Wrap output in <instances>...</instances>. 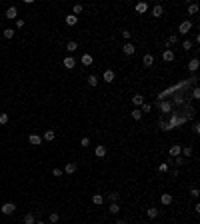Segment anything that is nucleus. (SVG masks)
<instances>
[{"label":"nucleus","mask_w":200,"mask_h":224,"mask_svg":"<svg viewBox=\"0 0 200 224\" xmlns=\"http://www.w3.org/2000/svg\"><path fill=\"white\" fill-rule=\"evenodd\" d=\"M114 78H116V72H114V70H110V68L104 70V74H102V80H104V82L110 84V82H114Z\"/></svg>","instance_id":"obj_1"},{"label":"nucleus","mask_w":200,"mask_h":224,"mask_svg":"<svg viewBox=\"0 0 200 224\" xmlns=\"http://www.w3.org/2000/svg\"><path fill=\"white\" fill-rule=\"evenodd\" d=\"M178 30H180V34H188L190 30H192V22H190V20H184V22L178 26Z\"/></svg>","instance_id":"obj_2"},{"label":"nucleus","mask_w":200,"mask_h":224,"mask_svg":"<svg viewBox=\"0 0 200 224\" xmlns=\"http://www.w3.org/2000/svg\"><path fill=\"white\" fill-rule=\"evenodd\" d=\"M122 52L126 54V56H132V54L136 52V46H134L132 42H126V44H124V46H122Z\"/></svg>","instance_id":"obj_3"},{"label":"nucleus","mask_w":200,"mask_h":224,"mask_svg":"<svg viewBox=\"0 0 200 224\" xmlns=\"http://www.w3.org/2000/svg\"><path fill=\"white\" fill-rule=\"evenodd\" d=\"M62 66H64L66 70H72L74 66H76V60H74L72 56H66V58H64V62H62Z\"/></svg>","instance_id":"obj_4"},{"label":"nucleus","mask_w":200,"mask_h":224,"mask_svg":"<svg viewBox=\"0 0 200 224\" xmlns=\"http://www.w3.org/2000/svg\"><path fill=\"white\" fill-rule=\"evenodd\" d=\"M14 210H16V204H12V202H6L2 206V214H12Z\"/></svg>","instance_id":"obj_5"},{"label":"nucleus","mask_w":200,"mask_h":224,"mask_svg":"<svg viewBox=\"0 0 200 224\" xmlns=\"http://www.w3.org/2000/svg\"><path fill=\"white\" fill-rule=\"evenodd\" d=\"M180 152H182V148H180L178 144H172V148L168 150V154H170V158H176V156H180Z\"/></svg>","instance_id":"obj_6"},{"label":"nucleus","mask_w":200,"mask_h":224,"mask_svg":"<svg viewBox=\"0 0 200 224\" xmlns=\"http://www.w3.org/2000/svg\"><path fill=\"white\" fill-rule=\"evenodd\" d=\"M162 60H164V62H172L174 60V52L170 50V48H166V50L162 52Z\"/></svg>","instance_id":"obj_7"},{"label":"nucleus","mask_w":200,"mask_h":224,"mask_svg":"<svg viewBox=\"0 0 200 224\" xmlns=\"http://www.w3.org/2000/svg\"><path fill=\"white\" fill-rule=\"evenodd\" d=\"M28 142L32 146H38V144H42V138H40L38 134H30V136H28Z\"/></svg>","instance_id":"obj_8"},{"label":"nucleus","mask_w":200,"mask_h":224,"mask_svg":"<svg viewBox=\"0 0 200 224\" xmlns=\"http://www.w3.org/2000/svg\"><path fill=\"white\" fill-rule=\"evenodd\" d=\"M16 16H18V10H16V6H10L6 10V18H10V20H14L16 18Z\"/></svg>","instance_id":"obj_9"},{"label":"nucleus","mask_w":200,"mask_h":224,"mask_svg":"<svg viewBox=\"0 0 200 224\" xmlns=\"http://www.w3.org/2000/svg\"><path fill=\"white\" fill-rule=\"evenodd\" d=\"M80 62H82V66H90L92 64V54H82Z\"/></svg>","instance_id":"obj_10"},{"label":"nucleus","mask_w":200,"mask_h":224,"mask_svg":"<svg viewBox=\"0 0 200 224\" xmlns=\"http://www.w3.org/2000/svg\"><path fill=\"white\" fill-rule=\"evenodd\" d=\"M198 58H192L190 60V62H188V70H190V72H196V70H198Z\"/></svg>","instance_id":"obj_11"},{"label":"nucleus","mask_w":200,"mask_h":224,"mask_svg":"<svg viewBox=\"0 0 200 224\" xmlns=\"http://www.w3.org/2000/svg\"><path fill=\"white\" fill-rule=\"evenodd\" d=\"M162 14H164V8L160 6V4H156V6L152 8V16H156V18H160Z\"/></svg>","instance_id":"obj_12"},{"label":"nucleus","mask_w":200,"mask_h":224,"mask_svg":"<svg viewBox=\"0 0 200 224\" xmlns=\"http://www.w3.org/2000/svg\"><path fill=\"white\" fill-rule=\"evenodd\" d=\"M142 62H144V66H146V68H150V66L154 64V56H152V54H146V56L142 58Z\"/></svg>","instance_id":"obj_13"},{"label":"nucleus","mask_w":200,"mask_h":224,"mask_svg":"<svg viewBox=\"0 0 200 224\" xmlns=\"http://www.w3.org/2000/svg\"><path fill=\"white\" fill-rule=\"evenodd\" d=\"M64 20H66V24H68V26H74V24L78 22V16H74V14H68Z\"/></svg>","instance_id":"obj_14"},{"label":"nucleus","mask_w":200,"mask_h":224,"mask_svg":"<svg viewBox=\"0 0 200 224\" xmlns=\"http://www.w3.org/2000/svg\"><path fill=\"white\" fill-rule=\"evenodd\" d=\"M146 10H148V4H146V2H138V4H136V12H138V14H144Z\"/></svg>","instance_id":"obj_15"},{"label":"nucleus","mask_w":200,"mask_h":224,"mask_svg":"<svg viewBox=\"0 0 200 224\" xmlns=\"http://www.w3.org/2000/svg\"><path fill=\"white\" fill-rule=\"evenodd\" d=\"M132 102H134L136 106H142V104H144V96H142V94H134V96H132Z\"/></svg>","instance_id":"obj_16"},{"label":"nucleus","mask_w":200,"mask_h":224,"mask_svg":"<svg viewBox=\"0 0 200 224\" xmlns=\"http://www.w3.org/2000/svg\"><path fill=\"white\" fill-rule=\"evenodd\" d=\"M160 202H162L164 206L172 204V194H162V198H160Z\"/></svg>","instance_id":"obj_17"},{"label":"nucleus","mask_w":200,"mask_h":224,"mask_svg":"<svg viewBox=\"0 0 200 224\" xmlns=\"http://www.w3.org/2000/svg\"><path fill=\"white\" fill-rule=\"evenodd\" d=\"M102 202H104V196H102V194H94V196H92V204L100 206Z\"/></svg>","instance_id":"obj_18"},{"label":"nucleus","mask_w":200,"mask_h":224,"mask_svg":"<svg viewBox=\"0 0 200 224\" xmlns=\"http://www.w3.org/2000/svg\"><path fill=\"white\" fill-rule=\"evenodd\" d=\"M54 136H56V132H54V130H46V132H44V140H46V142H52Z\"/></svg>","instance_id":"obj_19"},{"label":"nucleus","mask_w":200,"mask_h":224,"mask_svg":"<svg viewBox=\"0 0 200 224\" xmlns=\"http://www.w3.org/2000/svg\"><path fill=\"white\" fill-rule=\"evenodd\" d=\"M36 222V216H34L32 212H28L26 216H24V224H34Z\"/></svg>","instance_id":"obj_20"},{"label":"nucleus","mask_w":200,"mask_h":224,"mask_svg":"<svg viewBox=\"0 0 200 224\" xmlns=\"http://www.w3.org/2000/svg\"><path fill=\"white\" fill-rule=\"evenodd\" d=\"M104 154H106V146H96V156H98V158H102V156H104Z\"/></svg>","instance_id":"obj_21"},{"label":"nucleus","mask_w":200,"mask_h":224,"mask_svg":"<svg viewBox=\"0 0 200 224\" xmlns=\"http://www.w3.org/2000/svg\"><path fill=\"white\" fill-rule=\"evenodd\" d=\"M76 48H78V44H76L74 40H70V42L66 44V50H68V52H76Z\"/></svg>","instance_id":"obj_22"},{"label":"nucleus","mask_w":200,"mask_h":224,"mask_svg":"<svg viewBox=\"0 0 200 224\" xmlns=\"http://www.w3.org/2000/svg\"><path fill=\"white\" fill-rule=\"evenodd\" d=\"M82 10H84V6H82V4H74V6H72V14H74V16H78Z\"/></svg>","instance_id":"obj_23"},{"label":"nucleus","mask_w":200,"mask_h":224,"mask_svg":"<svg viewBox=\"0 0 200 224\" xmlns=\"http://www.w3.org/2000/svg\"><path fill=\"white\" fill-rule=\"evenodd\" d=\"M64 170H66V174H74V172H76V164H74V162H70V164H66V168H64Z\"/></svg>","instance_id":"obj_24"},{"label":"nucleus","mask_w":200,"mask_h":224,"mask_svg":"<svg viewBox=\"0 0 200 224\" xmlns=\"http://www.w3.org/2000/svg\"><path fill=\"white\" fill-rule=\"evenodd\" d=\"M146 214H148V218H156L158 216V208H148Z\"/></svg>","instance_id":"obj_25"},{"label":"nucleus","mask_w":200,"mask_h":224,"mask_svg":"<svg viewBox=\"0 0 200 224\" xmlns=\"http://www.w3.org/2000/svg\"><path fill=\"white\" fill-rule=\"evenodd\" d=\"M12 36H14V30H12V28H6V30L2 32V38H12Z\"/></svg>","instance_id":"obj_26"},{"label":"nucleus","mask_w":200,"mask_h":224,"mask_svg":"<svg viewBox=\"0 0 200 224\" xmlns=\"http://www.w3.org/2000/svg\"><path fill=\"white\" fill-rule=\"evenodd\" d=\"M160 110H162V112H170V110H172L170 102H162V104H160Z\"/></svg>","instance_id":"obj_27"},{"label":"nucleus","mask_w":200,"mask_h":224,"mask_svg":"<svg viewBox=\"0 0 200 224\" xmlns=\"http://www.w3.org/2000/svg\"><path fill=\"white\" fill-rule=\"evenodd\" d=\"M88 84H90V86H92V88H94V86L98 84V78H96L94 74H92V76H88Z\"/></svg>","instance_id":"obj_28"},{"label":"nucleus","mask_w":200,"mask_h":224,"mask_svg":"<svg viewBox=\"0 0 200 224\" xmlns=\"http://www.w3.org/2000/svg\"><path fill=\"white\" fill-rule=\"evenodd\" d=\"M80 146H82V148H88V146H90V138H88V136H84V138L80 140Z\"/></svg>","instance_id":"obj_29"},{"label":"nucleus","mask_w":200,"mask_h":224,"mask_svg":"<svg viewBox=\"0 0 200 224\" xmlns=\"http://www.w3.org/2000/svg\"><path fill=\"white\" fill-rule=\"evenodd\" d=\"M132 118H134V120H140V118H142V112H140V108L132 110Z\"/></svg>","instance_id":"obj_30"},{"label":"nucleus","mask_w":200,"mask_h":224,"mask_svg":"<svg viewBox=\"0 0 200 224\" xmlns=\"http://www.w3.org/2000/svg\"><path fill=\"white\" fill-rule=\"evenodd\" d=\"M110 212H112V214H118V212H120V206L116 204V202H112V204H110Z\"/></svg>","instance_id":"obj_31"},{"label":"nucleus","mask_w":200,"mask_h":224,"mask_svg":"<svg viewBox=\"0 0 200 224\" xmlns=\"http://www.w3.org/2000/svg\"><path fill=\"white\" fill-rule=\"evenodd\" d=\"M198 12V4H190L188 6V14H196Z\"/></svg>","instance_id":"obj_32"},{"label":"nucleus","mask_w":200,"mask_h":224,"mask_svg":"<svg viewBox=\"0 0 200 224\" xmlns=\"http://www.w3.org/2000/svg\"><path fill=\"white\" fill-rule=\"evenodd\" d=\"M8 122V114L6 112H0V124H6Z\"/></svg>","instance_id":"obj_33"},{"label":"nucleus","mask_w":200,"mask_h":224,"mask_svg":"<svg viewBox=\"0 0 200 224\" xmlns=\"http://www.w3.org/2000/svg\"><path fill=\"white\" fill-rule=\"evenodd\" d=\"M180 154H184V156H190L192 154V146H186V148H182V152Z\"/></svg>","instance_id":"obj_34"},{"label":"nucleus","mask_w":200,"mask_h":224,"mask_svg":"<svg viewBox=\"0 0 200 224\" xmlns=\"http://www.w3.org/2000/svg\"><path fill=\"white\" fill-rule=\"evenodd\" d=\"M108 198H110L112 202H116V200L120 198V194H118V192H110V194H108Z\"/></svg>","instance_id":"obj_35"},{"label":"nucleus","mask_w":200,"mask_h":224,"mask_svg":"<svg viewBox=\"0 0 200 224\" xmlns=\"http://www.w3.org/2000/svg\"><path fill=\"white\" fill-rule=\"evenodd\" d=\"M48 220H50V222H58V220H60V216L56 214V212H52V214L48 216Z\"/></svg>","instance_id":"obj_36"},{"label":"nucleus","mask_w":200,"mask_h":224,"mask_svg":"<svg viewBox=\"0 0 200 224\" xmlns=\"http://www.w3.org/2000/svg\"><path fill=\"white\" fill-rule=\"evenodd\" d=\"M182 48H184V50H190V48H192V42H190V40H186V42H182Z\"/></svg>","instance_id":"obj_37"},{"label":"nucleus","mask_w":200,"mask_h":224,"mask_svg":"<svg viewBox=\"0 0 200 224\" xmlns=\"http://www.w3.org/2000/svg\"><path fill=\"white\" fill-rule=\"evenodd\" d=\"M176 42H178V36H170V38H168V46H172Z\"/></svg>","instance_id":"obj_38"},{"label":"nucleus","mask_w":200,"mask_h":224,"mask_svg":"<svg viewBox=\"0 0 200 224\" xmlns=\"http://www.w3.org/2000/svg\"><path fill=\"white\" fill-rule=\"evenodd\" d=\"M158 170L160 172H168V164H166V162H162V164L158 166Z\"/></svg>","instance_id":"obj_39"},{"label":"nucleus","mask_w":200,"mask_h":224,"mask_svg":"<svg viewBox=\"0 0 200 224\" xmlns=\"http://www.w3.org/2000/svg\"><path fill=\"white\" fill-rule=\"evenodd\" d=\"M192 98H200V90L194 86V90H192Z\"/></svg>","instance_id":"obj_40"},{"label":"nucleus","mask_w":200,"mask_h":224,"mask_svg":"<svg viewBox=\"0 0 200 224\" xmlns=\"http://www.w3.org/2000/svg\"><path fill=\"white\" fill-rule=\"evenodd\" d=\"M174 162H176V164H184V158H182V156H176V158H174Z\"/></svg>","instance_id":"obj_41"},{"label":"nucleus","mask_w":200,"mask_h":224,"mask_svg":"<svg viewBox=\"0 0 200 224\" xmlns=\"http://www.w3.org/2000/svg\"><path fill=\"white\" fill-rule=\"evenodd\" d=\"M52 174H54V176H62V170H60V168H54Z\"/></svg>","instance_id":"obj_42"},{"label":"nucleus","mask_w":200,"mask_h":224,"mask_svg":"<svg viewBox=\"0 0 200 224\" xmlns=\"http://www.w3.org/2000/svg\"><path fill=\"white\" fill-rule=\"evenodd\" d=\"M150 108H152V106H150V104H142V110H140V112H148V110H150Z\"/></svg>","instance_id":"obj_43"},{"label":"nucleus","mask_w":200,"mask_h":224,"mask_svg":"<svg viewBox=\"0 0 200 224\" xmlns=\"http://www.w3.org/2000/svg\"><path fill=\"white\" fill-rule=\"evenodd\" d=\"M194 134H200V124H198V122L194 124Z\"/></svg>","instance_id":"obj_44"},{"label":"nucleus","mask_w":200,"mask_h":224,"mask_svg":"<svg viewBox=\"0 0 200 224\" xmlns=\"http://www.w3.org/2000/svg\"><path fill=\"white\" fill-rule=\"evenodd\" d=\"M24 26V20H16V28H22Z\"/></svg>","instance_id":"obj_45"},{"label":"nucleus","mask_w":200,"mask_h":224,"mask_svg":"<svg viewBox=\"0 0 200 224\" xmlns=\"http://www.w3.org/2000/svg\"><path fill=\"white\" fill-rule=\"evenodd\" d=\"M198 194H200V190H198V188H194V190H192V196H194V198H198Z\"/></svg>","instance_id":"obj_46"},{"label":"nucleus","mask_w":200,"mask_h":224,"mask_svg":"<svg viewBox=\"0 0 200 224\" xmlns=\"http://www.w3.org/2000/svg\"><path fill=\"white\" fill-rule=\"evenodd\" d=\"M114 224H126V222H124V220H116Z\"/></svg>","instance_id":"obj_47"},{"label":"nucleus","mask_w":200,"mask_h":224,"mask_svg":"<svg viewBox=\"0 0 200 224\" xmlns=\"http://www.w3.org/2000/svg\"><path fill=\"white\" fill-rule=\"evenodd\" d=\"M34 224H44V222H34Z\"/></svg>","instance_id":"obj_48"},{"label":"nucleus","mask_w":200,"mask_h":224,"mask_svg":"<svg viewBox=\"0 0 200 224\" xmlns=\"http://www.w3.org/2000/svg\"><path fill=\"white\" fill-rule=\"evenodd\" d=\"M0 40H2V34H0Z\"/></svg>","instance_id":"obj_49"}]
</instances>
